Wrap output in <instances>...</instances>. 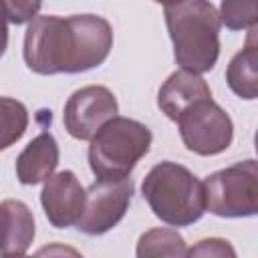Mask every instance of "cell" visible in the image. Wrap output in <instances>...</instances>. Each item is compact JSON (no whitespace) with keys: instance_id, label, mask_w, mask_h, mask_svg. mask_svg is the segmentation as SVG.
<instances>
[{"instance_id":"9a60e30c","label":"cell","mask_w":258,"mask_h":258,"mask_svg":"<svg viewBox=\"0 0 258 258\" xmlns=\"http://www.w3.org/2000/svg\"><path fill=\"white\" fill-rule=\"evenodd\" d=\"M28 127L26 107L10 97H0V151L14 145Z\"/></svg>"},{"instance_id":"5b68a950","label":"cell","mask_w":258,"mask_h":258,"mask_svg":"<svg viewBox=\"0 0 258 258\" xmlns=\"http://www.w3.org/2000/svg\"><path fill=\"white\" fill-rule=\"evenodd\" d=\"M206 210L220 218H250L258 212V167L254 159L238 161L204 181Z\"/></svg>"},{"instance_id":"5bb4252c","label":"cell","mask_w":258,"mask_h":258,"mask_svg":"<svg viewBox=\"0 0 258 258\" xmlns=\"http://www.w3.org/2000/svg\"><path fill=\"white\" fill-rule=\"evenodd\" d=\"M187 248L183 238L169 228H153L147 230L137 242V256H185Z\"/></svg>"},{"instance_id":"d6986e66","label":"cell","mask_w":258,"mask_h":258,"mask_svg":"<svg viewBox=\"0 0 258 258\" xmlns=\"http://www.w3.org/2000/svg\"><path fill=\"white\" fill-rule=\"evenodd\" d=\"M6 46H8V26L6 20L0 16V56L6 52Z\"/></svg>"},{"instance_id":"8992f818","label":"cell","mask_w":258,"mask_h":258,"mask_svg":"<svg viewBox=\"0 0 258 258\" xmlns=\"http://www.w3.org/2000/svg\"><path fill=\"white\" fill-rule=\"evenodd\" d=\"M183 145L198 155H218L226 151L234 139V123L230 115L212 99L191 103L175 119Z\"/></svg>"},{"instance_id":"277c9868","label":"cell","mask_w":258,"mask_h":258,"mask_svg":"<svg viewBox=\"0 0 258 258\" xmlns=\"http://www.w3.org/2000/svg\"><path fill=\"white\" fill-rule=\"evenodd\" d=\"M147 125L115 115L89 139V165L97 179L129 177L137 161L151 147Z\"/></svg>"},{"instance_id":"7a4b0ae2","label":"cell","mask_w":258,"mask_h":258,"mask_svg":"<svg viewBox=\"0 0 258 258\" xmlns=\"http://www.w3.org/2000/svg\"><path fill=\"white\" fill-rule=\"evenodd\" d=\"M165 24L175 62L191 73H208L220 56V16L210 0H183L165 6Z\"/></svg>"},{"instance_id":"3957f363","label":"cell","mask_w":258,"mask_h":258,"mask_svg":"<svg viewBox=\"0 0 258 258\" xmlns=\"http://www.w3.org/2000/svg\"><path fill=\"white\" fill-rule=\"evenodd\" d=\"M141 194L151 212L169 226H189L206 212L202 181L173 161L153 165L141 183Z\"/></svg>"},{"instance_id":"2e32d148","label":"cell","mask_w":258,"mask_h":258,"mask_svg":"<svg viewBox=\"0 0 258 258\" xmlns=\"http://www.w3.org/2000/svg\"><path fill=\"white\" fill-rule=\"evenodd\" d=\"M220 24L230 30H246L258 22V0H222Z\"/></svg>"},{"instance_id":"4fadbf2b","label":"cell","mask_w":258,"mask_h":258,"mask_svg":"<svg viewBox=\"0 0 258 258\" xmlns=\"http://www.w3.org/2000/svg\"><path fill=\"white\" fill-rule=\"evenodd\" d=\"M256 62H258V44H256V26H252L246 46L232 56V60H230V64L226 69L228 87L240 99L252 101L258 95Z\"/></svg>"},{"instance_id":"8fae6325","label":"cell","mask_w":258,"mask_h":258,"mask_svg":"<svg viewBox=\"0 0 258 258\" xmlns=\"http://www.w3.org/2000/svg\"><path fill=\"white\" fill-rule=\"evenodd\" d=\"M212 97V91L208 83L191 71H175L167 77V81L161 85L157 93V107L171 119L175 121L181 111H185L191 103Z\"/></svg>"},{"instance_id":"6da1fadb","label":"cell","mask_w":258,"mask_h":258,"mask_svg":"<svg viewBox=\"0 0 258 258\" xmlns=\"http://www.w3.org/2000/svg\"><path fill=\"white\" fill-rule=\"evenodd\" d=\"M113 48V28L103 16H36L24 34V62L38 75H75L103 64Z\"/></svg>"},{"instance_id":"7c38bea8","label":"cell","mask_w":258,"mask_h":258,"mask_svg":"<svg viewBox=\"0 0 258 258\" xmlns=\"http://www.w3.org/2000/svg\"><path fill=\"white\" fill-rule=\"evenodd\" d=\"M58 165V145L56 139L42 131L36 135L16 159V177L24 185H36L50 177Z\"/></svg>"},{"instance_id":"ba28073f","label":"cell","mask_w":258,"mask_h":258,"mask_svg":"<svg viewBox=\"0 0 258 258\" xmlns=\"http://www.w3.org/2000/svg\"><path fill=\"white\" fill-rule=\"evenodd\" d=\"M117 99L103 85H89L75 91L64 103L62 123L71 137L89 141L101 125L117 115Z\"/></svg>"},{"instance_id":"ac0fdd59","label":"cell","mask_w":258,"mask_h":258,"mask_svg":"<svg viewBox=\"0 0 258 258\" xmlns=\"http://www.w3.org/2000/svg\"><path fill=\"white\" fill-rule=\"evenodd\" d=\"M185 256H236V250L222 238H206L189 248Z\"/></svg>"},{"instance_id":"e0dca14e","label":"cell","mask_w":258,"mask_h":258,"mask_svg":"<svg viewBox=\"0 0 258 258\" xmlns=\"http://www.w3.org/2000/svg\"><path fill=\"white\" fill-rule=\"evenodd\" d=\"M42 0H0V16L12 24H26L38 16Z\"/></svg>"},{"instance_id":"30bf717a","label":"cell","mask_w":258,"mask_h":258,"mask_svg":"<svg viewBox=\"0 0 258 258\" xmlns=\"http://www.w3.org/2000/svg\"><path fill=\"white\" fill-rule=\"evenodd\" d=\"M34 216L20 200L0 202V254L22 256L34 240Z\"/></svg>"},{"instance_id":"9c48e42d","label":"cell","mask_w":258,"mask_h":258,"mask_svg":"<svg viewBox=\"0 0 258 258\" xmlns=\"http://www.w3.org/2000/svg\"><path fill=\"white\" fill-rule=\"evenodd\" d=\"M40 204L50 226L71 228L77 226L83 214L85 189L77 179V175L64 169L44 179V187L40 191Z\"/></svg>"},{"instance_id":"ffe728a7","label":"cell","mask_w":258,"mask_h":258,"mask_svg":"<svg viewBox=\"0 0 258 258\" xmlns=\"http://www.w3.org/2000/svg\"><path fill=\"white\" fill-rule=\"evenodd\" d=\"M157 4H163V6H171V4H179V2H183V0H155Z\"/></svg>"},{"instance_id":"52a82bcc","label":"cell","mask_w":258,"mask_h":258,"mask_svg":"<svg viewBox=\"0 0 258 258\" xmlns=\"http://www.w3.org/2000/svg\"><path fill=\"white\" fill-rule=\"evenodd\" d=\"M133 196L131 177L97 179L85 191V208L77 228L87 236H101L115 228L129 210Z\"/></svg>"}]
</instances>
